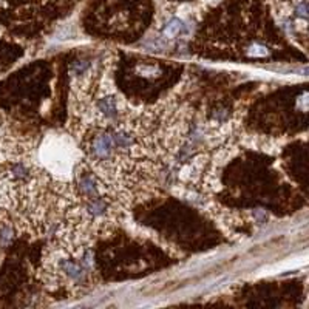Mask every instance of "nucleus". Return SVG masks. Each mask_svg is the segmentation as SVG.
Masks as SVG:
<instances>
[{"label": "nucleus", "instance_id": "nucleus-1", "mask_svg": "<svg viewBox=\"0 0 309 309\" xmlns=\"http://www.w3.org/2000/svg\"><path fill=\"white\" fill-rule=\"evenodd\" d=\"M162 36L167 38V39H174L180 34H184L186 32V24L178 19V17H174V19H170L168 22H166V25L162 26L161 30Z\"/></svg>", "mask_w": 309, "mask_h": 309}, {"label": "nucleus", "instance_id": "nucleus-2", "mask_svg": "<svg viewBox=\"0 0 309 309\" xmlns=\"http://www.w3.org/2000/svg\"><path fill=\"white\" fill-rule=\"evenodd\" d=\"M12 228L6 222H0V246H6L12 240Z\"/></svg>", "mask_w": 309, "mask_h": 309}]
</instances>
